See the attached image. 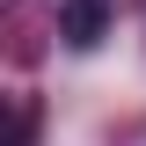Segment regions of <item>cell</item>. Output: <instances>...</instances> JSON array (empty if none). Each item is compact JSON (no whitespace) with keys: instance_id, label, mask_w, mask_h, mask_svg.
I'll use <instances>...</instances> for the list:
<instances>
[{"instance_id":"cell-2","label":"cell","mask_w":146,"mask_h":146,"mask_svg":"<svg viewBox=\"0 0 146 146\" xmlns=\"http://www.w3.org/2000/svg\"><path fill=\"white\" fill-rule=\"evenodd\" d=\"M29 139H36V117L22 110V117H15V146H29Z\"/></svg>"},{"instance_id":"cell-1","label":"cell","mask_w":146,"mask_h":146,"mask_svg":"<svg viewBox=\"0 0 146 146\" xmlns=\"http://www.w3.org/2000/svg\"><path fill=\"white\" fill-rule=\"evenodd\" d=\"M110 29V0H58V36L73 51H95Z\"/></svg>"}]
</instances>
